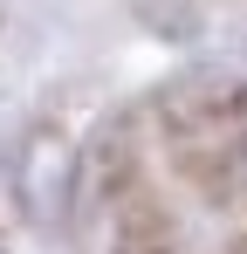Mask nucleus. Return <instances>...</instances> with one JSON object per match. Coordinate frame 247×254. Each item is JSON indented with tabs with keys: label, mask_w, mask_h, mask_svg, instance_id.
Returning a JSON list of instances; mask_svg holds the SVG:
<instances>
[{
	"label": "nucleus",
	"mask_w": 247,
	"mask_h": 254,
	"mask_svg": "<svg viewBox=\"0 0 247 254\" xmlns=\"http://www.w3.org/2000/svg\"><path fill=\"white\" fill-rule=\"evenodd\" d=\"M0 254H7V248H0Z\"/></svg>",
	"instance_id": "obj_1"
}]
</instances>
